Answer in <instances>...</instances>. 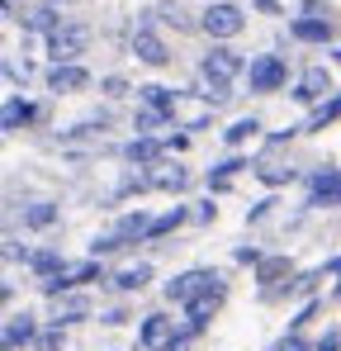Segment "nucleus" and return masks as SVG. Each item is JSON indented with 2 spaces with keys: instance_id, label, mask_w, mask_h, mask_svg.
Returning a JSON list of instances; mask_svg holds the SVG:
<instances>
[{
  "instance_id": "nucleus-1",
  "label": "nucleus",
  "mask_w": 341,
  "mask_h": 351,
  "mask_svg": "<svg viewBox=\"0 0 341 351\" xmlns=\"http://www.w3.org/2000/svg\"><path fill=\"white\" fill-rule=\"evenodd\" d=\"M199 29H204L209 38H218V43H223V38H237V34L247 29V14H242L232 0H218V5H209V10H204Z\"/></svg>"
},
{
  "instance_id": "nucleus-2",
  "label": "nucleus",
  "mask_w": 341,
  "mask_h": 351,
  "mask_svg": "<svg viewBox=\"0 0 341 351\" xmlns=\"http://www.w3.org/2000/svg\"><path fill=\"white\" fill-rule=\"evenodd\" d=\"M86 43H90V34L81 24H57V29H48V58L53 62H76L86 53Z\"/></svg>"
},
{
  "instance_id": "nucleus-3",
  "label": "nucleus",
  "mask_w": 341,
  "mask_h": 351,
  "mask_svg": "<svg viewBox=\"0 0 341 351\" xmlns=\"http://www.w3.org/2000/svg\"><path fill=\"white\" fill-rule=\"evenodd\" d=\"M86 280H105L95 261H81V266H57L53 276H43V290H48V294H66V290H76V285H86Z\"/></svg>"
},
{
  "instance_id": "nucleus-4",
  "label": "nucleus",
  "mask_w": 341,
  "mask_h": 351,
  "mask_svg": "<svg viewBox=\"0 0 341 351\" xmlns=\"http://www.w3.org/2000/svg\"><path fill=\"white\" fill-rule=\"evenodd\" d=\"M218 285V276L214 271H185V276H175L166 285V299L170 304H190V299H199L204 290H214Z\"/></svg>"
},
{
  "instance_id": "nucleus-5",
  "label": "nucleus",
  "mask_w": 341,
  "mask_h": 351,
  "mask_svg": "<svg viewBox=\"0 0 341 351\" xmlns=\"http://www.w3.org/2000/svg\"><path fill=\"white\" fill-rule=\"evenodd\" d=\"M284 62L275 58V53H266V58H256L251 66H247V81H251V90H280L284 86Z\"/></svg>"
},
{
  "instance_id": "nucleus-6",
  "label": "nucleus",
  "mask_w": 341,
  "mask_h": 351,
  "mask_svg": "<svg viewBox=\"0 0 341 351\" xmlns=\"http://www.w3.org/2000/svg\"><path fill=\"white\" fill-rule=\"evenodd\" d=\"M86 86H90V71H86V66H76V62H53V71H48V90L71 95V90H86Z\"/></svg>"
},
{
  "instance_id": "nucleus-7",
  "label": "nucleus",
  "mask_w": 341,
  "mask_h": 351,
  "mask_svg": "<svg viewBox=\"0 0 341 351\" xmlns=\"http://www.w3.org/2000/svg\"><path fill=\"white\" fill-rule=\"evenodd\" d=\"M199 71H204V76H218V81H232V76H242V71H247V62L237 58L232 48H223V43H218V48L204 58V66H199Z\"/></svg>"
},
{
  "instance_id": "nucleus-8",
  "label": "nucleus",
  "mask_w": 341,
  "mask_h": 351,
  "mask_svg": "<svg viewBox=\"0 0 341 351\" xmlns=\"http://www.w3.org/2000/svg\"><path fill=\"white\" fill-rule=\"evenodd\" d=\"M170 342H175V323L162 318V313H147V318H142V347L147 351H166Z\"/></svg>"
},
{
  "instance_id": "nucleus-9",
  "label": "nucleus",
  "mask_w": 341,
  "mask_h": 351,
  "mask_svg": "<svg viewBox=\"0 0 341 351\" xmlns=\"http://www.w3.org/2000/svg\"><path fill=\"white\" fill-rule=\"evenodd\" d=\"M133 53L147 62V66H166V58H170V53H166V43H162V38H157V34H152L147 24H142V29L133 34Z\"/></svg>"
},
{
  "instance_id": "nucleus-10",
  "label": "nucleus",
  "mask_w": 341,
  "mask_h": 351,
  "mask_svg": "<svg viewBox=\"0 0 341 351\" xmlns=\"http://www.w3.org/2000/svg\"><path fill=\"white\" fill-rule=\"evenodd\" d=\"M308 204H318V209L341 204V171H318V176H313V195H308Z\"/></svg>"
},
{
  "instance_id": "nucleus-11",
  "label": "nucleus",
  "mask_w": 341,
  "mask_h": 351,
  "mask_svg": "<svg viewBox=\"0 0 341 351\" xmlns=\"http://www.w3.org/2000/svg\"><path fill=\"white\" fill-rule=\"evenodd\" d=\"M327 90H332V76H327V66H308V71H303V81H299V90H294V95H299V100H303V105H313V100H323V95H327Z\"/></svg>"
},
{
  "instance_id": "nucleus-12",
  "label": "nucleus",
  "mask_w": 341,
  "mask_h": 351,
  "mask_svg": "<svg viewBox=\"0 0 341 351\" xmlns=\"http://www.w3.org/2000/svg\"><path fill=\"white\" fill-rule=\"evenodd\" d=\"M218 304H223V285H214V290H204L199 299H190V304H185V313H190V328L199 332V328L209 323V313H214Z\"/></svg>"
},
{
  "instance_id": "nucleus-13",
  "label": "nucleus",
  "mask_w": 341,
  "mask_h": 351,
  "mask_svg": "<svg viewBox=\"0 0 341 351\" xmlns=\"http://www.w3.org/2000/svg\"><path fill=\"white\" fill-rule=\"evenodd\" d=\"M162 152H166V143H157V138H142V133H138V138L123 147V157H128V162H142V167H157V162H162Z\"/></svg>"
},
{
  "instance_id": "nucleus-14",
  "label": "nucleus",
  "mask_w": 341,
  "mask_h": 351,
  "mask_svg": "<svg viewBox=\"0 0 341 351\" xmlns=\"http://www.w3.org/2000/svg\"><path fill=\"white\" fill-rule=\"evenodd\" d=\"M289 34L303 38V43H327V38H332V24H327V19H294Z\"/></svg>"
},
{
  "instance_id": "nucleus-15",
  "label": "nucleus",
  "mask_w": 341,
  "mask_h": 351,
  "mask_svg": "<svg viewBox=\"0 0 341 351\" xmlns=\"http://www.w3.org/2000/svg\"><path fill=\"white\" fill-rule=\"evenodd\" d=\"M147 185H157V190H185V185H190V171H185V167H162V162H157V171L147 176Z\"/></svg>"
},
{
  "instance_id": "nucleus-16",
  "label": "nucleus",
  "mask_w": 341,
  "mask_h": 351,
  "mask_svg": "<svg viewBox=\"0 0 341 351\" xmlns=\"http://www.w3.org/2000/svg\"><path fill=\"white\" fill-rule=\"evenodd\" d=\"M86 313H90V299H86V294H66V299L57 294V328H62V323H76V318H86Z\"/></svg>"
},
{
  "instance_id": "nucleus-17",
  "label": "nucleus",
  "mask_w": 341,
  "mask_h": 351,
  "mask_svg": "<svg viewBox=\"0 0 341 351\" xmlns=\"http://www.w3.org/2000/svg\"><path fill=\"white\" fill-rule=\"evenodd\" d=\"M29 119H34V105H29V100H19V95H10V100H5V114H0L5 133H14V128H19V123H29Z\"/></svg>"
},
{
  "instance_id": "nucleus-18",
  "label": "nucleus",
  "mask_w": 341,
  "mask_h": 351,
  "mask_svg": "<svg viewBox=\"0 0 341 351\" xmlns=\"http://www.w3.org/2000/svg\"><path fill=\"white\" fill-rule=\"evenodd\" d=\"M34 337V318L29 313H14L10 323H5V351H14L19 342H29Z\"/></svg>"
},
{
  "instance_id": "nucleus-19",
  "label": "nucleus",
  "mask_w": 341,
  "mask_h": 351,
  "mask_svg": "<svg viewBox=\"0 0 341 351\" xmlns=\"http://www.w3.org/2000/svg\"><path fill=\"white\" fill-rule=\"evenodd\" d=\"M147 280H152V266H147V261H138V266H123V271L114 276V285H118V290H142Z\"/></svg>"
},
{
  "instance_id": "nucleus-20",
  "label": "nucleus",
  "mask_w": 341,
  "mask_h": 351,
  "mask_svg": "<svg viewBox=\"0 0 341 351\" xmlns=\"http://www.w3.org/2000/svg\"><path fill=\"white\" fill-rule=\"evenodd\" d=\"M170 123V114L166 110H152V105H147V110H142V114L133 119V128H138V133H142V138H152V133H162V128H166Z\"/></svg>"
},
{
  "instance_id": "nucleus-21",
  "label": "nucleus",
  "mask_w": 341,
  "mask_h": 351,
  "mask_svg": "<svg viewBox=\"0 0 341 351\" xmlns=\"http://www.w3.org/2000/svg\"><path fill=\"white\" fill-rule=\"evenodd\" d=\"M24 223H29V228H53L57 223V204H48V199L29 204V209H24Z\"/></svg>"
},
{
  "instance_id": "nucleus-22",
  "label": "nucleus",
  "mask_w": 341,
  "mask_h": 351,
  "mask_svg": "<svg viewBox=\"0 0 341 351\" xmlns=\"http://www.w3.org/2000/svg\"><path fill=\"white\" fill-rule=\"evenodd\" d=\"M142 90V100L152 105V110H166V114H175V95H170L166 86H138Z\"/></svg>"
},
{
  "instance_id": "nucleus-23",
  "label": "nucleus",
  "mask_w": 341,
  "mask_h": 351,
  "mask_svg": "<svg viewBox=\"0 0 341 351\" xmlns=\"http://www.w3.org/2000/svg\"><path fill=\"white\" fill-rule=\"evenodd\" d=\"M180 223H185V209H170V214H162V219L147 223V237H166V233H175Z\"/></svg>"
},
{
  "instance_id": "nucleus-24",
  "label": "nucleus",
  "mask_w": 341,
  "mask_h": 351,
  "mask_svg": "<svg viewBox=\"0 0 341 351\" xmlns=\"http://www.w3.org/2000/svg\"><path fill=\"white\" fill-rule=\"evenodd\" d=\"M24 24H29V29H57V10L53 5H38V10L24 14Z\"/></svg>"
},
{
  "instance_id": "nucleus-25",
  "label": "nucleus",
  "mask_w": 341,
  "mask_h": 351,
  "mask_svg": "<svg viewBox=\"0 0 341 351\" xmlns=\"http://www.w3.org/2000/svg\"><path fill=\"white\" fill-rule=\"evenodd\" d=\"M261 133V119H237L232 128H227V143H247V138H256Z\"/></svg>"
},
{
  "instance_id": "nucleus-26",
  "label": "nucleus",
  "mask_w": 341,
  "mask_h": 351,
  "mask_svg": "<svg viewBox=\"0 0 341 351\" xmlns=\"http://www.w3.org/2000/svg\"><path fill=\"white\" fill-rule=\"evenodd\" d=\"M242 167H247V162H223L218 171L209 176V185H214V190H227V185H232V176L242 171Z\"/></svg>"
},
{
  "instance_id": "nucleus-27",
  "label": "nucleus",
  "mask_w": 341,
  "mask_h": 351,
  "mask_svg": "<svg viewBox=\"0 0 341 351\" xmlns=\"http://www.w3.org/2000/svg\"><path fill=\"white\" fill-rule=\"evenodd\" d=\"M341 114V100H332V105H323V110H318V114L308 119V128H327V123H332V119Z\"/></svg>"
},
{
  "instance_id": "nucleus-28",
  "label": "nucleus",
  "mask_w": 341,
  "mask_h": 351,
  "mask_svg": "<svg viewBox=\"0 0 341 351\" xmlns=\"http://www.w3.org/2000/svg\"><path fill=\"white\" fill-rule=\"evenodd\" d=\"M294 171H284V167H261V180H270V185H280V180H289Z\"/></svg>"
},
{
  "instance_id": "nucleus-29",
  "label": "nucleus",
  "mask_w": 341,
  "mask_h": 351,
  "mask_svg": "<svg viewBox=\"0 0 341 351\" xmlns=\"http://www.w3.org/2000/svg\"><path fill=\"white\" fill-rule=\"evenodd\" d=\"M105 95H128V86H123L118 76H110V81H105Z\"/></svg>"
},
{
  "instance_id": "nucleus-30",
  "label": "nucleus",
  "mask_w": 341,
  "mask_h": 351,
  "mask_svg": "<svg viewBox=\"0 0 341 351\" xmlns=\"http://www.w3.org/2000/svg\"><path fill=\"white\" fill-rule=\"evenodd\" d=\"M251 5H256V10H266V14H280V10H284L280 0H251Z\"/></svg>"
},
{
  "instance_id": "nucleus-31",
  "label": "nucleus",
  "mask_w": 341,
  "mask_h": 351,
  "mask_svg": "<svg viewBox=\"0 0 341 351\" xmlns=\"http://www.w3.org/2000/svg\"><path fill=\"white\" fill-rule=\"evenodd\" d=\"M341 347V337H323V342H318V351H337Z\"/></svg>"
},
{
  "instance_id": "nucleus-32",
  "label": "nucleus",
  "mask_w": 341,
  "mask_h": 351,
  "mask_svg": "<svg viewBox=\"0 0 341 351\" xmlns=\"http://www.w3.org/2000/svg\"><path fill=\"white\" fill-rule=\"evenodd\" d=\"M10 5H19V0H10Z\"/></svg>"
}]
</instances>
